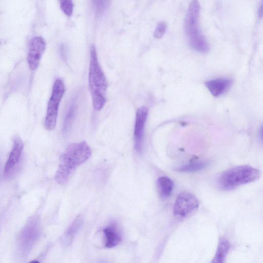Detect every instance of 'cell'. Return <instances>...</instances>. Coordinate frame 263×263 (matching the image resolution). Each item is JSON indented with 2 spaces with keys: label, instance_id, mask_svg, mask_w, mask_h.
<instances>
[{
  "label": "cell",
  "instance_id": "obj_1",
  "mask_svg": "<svg viewBox=\"0 0 263 263\" xmlns=\"http://www.w3.org/2000/svg\"><path fill=\"white\" fill-rule=\"evenodd\" d=\"M91 155V150L85 141L69 144L60 158L55 180L59 184L65 183L72 173Z\"/></svg>",
  "mask_w": 263,
  "mask_h": 263
},
{
  "label": "cell",
  "instance_id": "obj_2",
  "mask_svg": "<svg viewBox=\"0 0 263 263\" xmlns=\"http://www.w3.org/2000/svg\"><path fill=\"white\" fill-rule=\"evenodd\" d=\"M89 85L93 108L101 110L106 102L107 82L98 61L96 47L92 45L90 50Z\"/></svg>",
  "mask_w": 263,
  "mask_h": 263
},
{
  "label": "cell",
  "instance_id": "obj_3",
  "mask_svg": "<svg viewBox=\"0 0 263 263\" xmlns=\"http://www.w3.org/2000/svg\"><path fill=\"white\" fill-rule=\"evenodd\" d=\"M199 15L198 1L192 0L185 16V32L191 47L197 52L204 53L209 51V45L200 28Z\"/></svg>",
  "mask_w": 263,
  "mask_h": 263
},
{
  "label": "cell",
  "instance_id": "obj_4",
  "mask_svg": "<svg viewBox=\"0 0 263 263\" xmlns=\"http://www.w3.org/2000/svg\"><path fill=\"white\" fill-rule=\"evenodd\" d=\"M260 176L261 172L259 170L249 165H240L222 173L218 182L222 190H231L239 185L254 182Z\"/></svg>",
  "mask_w": 263,
  "mask_h": 263
},
{
  "label": "cell",
  "instance_id": "obj_5",
  "mask_svg": "<svg viewBox=\"0 0 263 263\" xmlns=\"http://www.w3.org/2000/svg\"><path fill=\"white\" fill-rule=\"evenodd\" d=\"M39 221L37 217L30 218L21 231L18 239V251L24 256L29 253L39 237Z\"/></svg>",
  "mask_w": 263,
  "mask_h": 263
},
{
  "label": "cell",
  "instance_id": "obj_6",
  "mask_svg": "<svg viewBox=\"0 0 263 263\" xmlns=\"http://www.w3.org/2000/svg\"><path fill=\"white\" fill-rule=\"evenodd\" d=\"M65 92L62 80L57 79L53 84L52 94L48 103L45 126L47 129L53 130L56 125L60 103Z\"/></svg>",
  "mask_w": 263,
  "mask_h": 263
},
{
  "label": "cell",
  "instance_id": "obj_7",
  "mask_svg": "<svg viewBox=\"0 0 263 263\" xmlns=\"http://www.w3.org/2000/svg\"><path fill=\"white\" fill-rule=\"evenodd\" d=\"M199 202L197 197L189 192H182L177 197L173 209L174 214L179 217H185L198 208Z\"/></svg>",
  "mask_w": 263,
  "mask_h": 263
},
{
  "label": "cell",
  "instance_id": "obj_8",
  "mask_svg": "<svg viewBox=\"0 0 263 263\" xmlns=\"http://www.w3.org/2000/svg\"><path fill=\"white\" fill-rule=\"evenodd\" d=\"M46 48V43L41 36L32 38L29 44L27 62L29 68L35 70L39 66Z\"/></svg>",
  "mask_w": 263,
  "mask_h": 263
},
{
  "label": "cell",
  "instance_id": "obj_9",
  "mask_svg": "<svg viewBox=\"0 0 263 263\" xmlns=\"http://www.w3.org/2000/svg\"><path fill=\"white\" fill-rule=\"evenodd\" d=\"M148 115V108L145 106H141L136 111L134 128V147L140 153L142 148L145 124Z\"/></svg>",
  "mask_w": 263,
  "mask_h": 263
},
{
  "label": "cell",
  "instance_id": "obj_10",
  "mask_svg": "<svg viewBox=\"0 0 263 263\" xmlns=\"http://www.w3.org/2000/svg\"><path fill=\"white\" fill-rule=\"evenodd\" d=\"M23 149V141L18 137L15 138L12 149L4 168L5 176H8L12 174L16 165L18 163Z\"/></svg>",
  "mask_w": 263,
  "mask_h": 263
},
{
  "label": "cell",
  "instance_id": "obj_11",
  "mask_svg": "<svg viewBox=\"0 0 263 263\" xmlns=\"http://www.w3.org/2000/svg\"><path fill=\"white\" fill-rule=\"evenodd\" d=\"M231 84V80L226 78H220L208 81L205 85L214 97H219L227 91Z\"/></svg>",
  "mask_w": 263,
  "mask_h": 263
},
{
  "label": "cell",
  "instance_id": "obj_12",
  "mask_svg": "<svg viewBox=\"0 0 263 263\" xmlns=\"http://www.w3.org/2000/svg\"><path fill=\"white\" fill-rule=\"evenodd\" d=\"M104 246L108 248L115 247L121 241V235L115 224L107 226L103 230Z\"/></svg>",
  "mask_w": 263,
  "mask_h": 263
},
{
  "label": "cell",
  "instance_id": "obj_13",
  "mask_svg": "<svg viewBox=\"0 0 263 263\" xmlns=\"http://www.w3.org/2000/svg\"><path fill=\"white\" fill-rule=\"evenodd\" d=\"M83 223V217L79 215L69 226L62 238V243L66 246L71 245Z\"/></svg>",
  "mask_w": 263,
  "mask_h": 263
},
{
  "label": "cell",
  "instance_id": "obj_14",
  "mask_svg": "<svg viewBox=\"0 0 263 263\" xmlns=\"http://www.w3.org/2000/svg\"><path fill=\"white\" fill-rule=\"evenodd\" d=\"M157 187L160 196L162 198H167L170 196L172 193L174 183L168 177H161L157 180Z\"/></svg>",
  "mask_w": 263,
  "mask_h": 263
},
{
  "label": "cell",
  "instance_id": "obj_15",
  "mask_svg": "<svg viewBox=\"0 0 263 263\" xmlns=\"http://www.w3.org/2000/svg\"><path fill=\"white\" fill-rule=\"evenodd\" d=\"M230 243L227 239L224 238L220 239L215 255L212 262H223L230 249Z\"/></svg>",
  "mask_w": 263,
  "mask_h": 263
},
{
  "label": "cell",
  "instance_id": "obj_16",
  "mask_svg": "<svg viewBox=\"0 0 263 263\" xmlns=\"http://www.w3.org/2000/svg\"><path fill=\"white\" fill-rule=\"evenodd\" d=\"M208 163L204 161H193L176 168V171L179 172H196L203 170Z\"/></svg>",
  "mask_w": 263,
  "mask_h": 263
},
{
  "label": "cell",
  "instance_id": "obj_17",
  "mask_svg": "<svg viewBox=\"0 0 263 263\" xmlns=\"http://www.w3.org/2000/svg\"><path fill=\"white\" fill-rule=\"evenodd\" d=\"M76 109V107L75 101L73 100L72 103H71L70 106L69 107L64 120L63 128V134L64 135L67 134L71 129L72 122L74 118Z\"/></svg>",
  "mask_w": 263,
  "mask_h": 263
},
{
  "label": "cell",
  "instance_id": "obj_18",
  "mask_svg": "<svg viewBox=\"0 0 263 263\" xmlns=\"http://www.w3.org/2000/svg\"><path fill=\"white\" fill-rule=\"evenodd\" d=\"M63 12L68 16L72 15L73 9V0H58Z\"/></svg>",
  "mask_w": 263,
  "mask_h": 263
},
{
  "label": "cell",
  "instance_id": "obj_19",
  "mask_svg": "<svg viewBox=\"0 0 263 263\" xmlns=\"http://www.w3.org/2000/svg\"><path fill=\"white\" fill-rule=\"evenodd\" d=\"M166 30V24L164 22H160L157 25L154 32V36L157 39L161 38Z\"/></svg>",
  "mask_w": 263,
  "mask_h": 263
},
{
  "label": "cell",
  "instance_id": "obj_20",
  "mask_svg": "<svg viewBox=\"0 0 263 263\" xmlns=\"http://www.w3.org/2000/svg\"><path fill=\"white\" fill-rule=\"evenodd\" d=\"M107 0H92L93 4L96 10L99 13H102L105 9L107 5Z\"/></svg>",
  "mask_w": 263,
  "mask_h": 263
}]
</instances>
